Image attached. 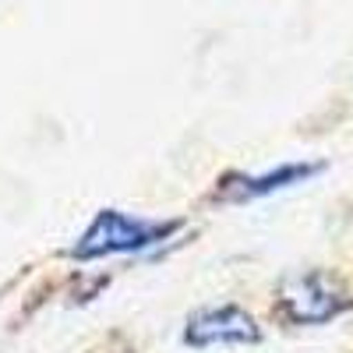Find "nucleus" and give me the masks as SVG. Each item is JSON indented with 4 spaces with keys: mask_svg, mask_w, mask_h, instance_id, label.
<instances>
[{
    "mask_svg": "<svg viewBox=\"0 0 353 353\" xmlns=\"http://www.w3.org/2000/svg\"><path fill=\"white\" fill-rule=\"evenodd\" d=\"M184 223L181 219H141L121 209H99L92 216L78 241L68 248V254L74 261H99V258H113V254H138L149 251L163 241H170Z\"/></svg>",
    "mask_w": 353,
    "mask_h": 353,
    "instance_id": "obj_1",
    "label": "nucleus"
},
{
    "mask_svg": "<svg viewBox=\"0 0 353 353\" xmlns=\"http://www.w3.org/2000/svg\"><path fill=\"white\" fill-rule=\"evenodd\" d=\"M353 307V293L329 272H290L276 286V314L286 325H329Z\"/></svg>",
    "mask_w": 353,
    "mask_h": 353,
    "instance_id": "obj_2",
    "label": "nucleus"
},
{
    "mask_svg": "<svg viewBox=\"0 0 353 353\" xmlns=\"http://www.w3.org/2000/svg\"><path fill=\"white\" fill-rule=\"evenodd\" d=\"M261 343V325L241 304L198 307L184 321V346L212 350V346H254Z\"/></svg>",
    "mask_w": 353,
    "mask_h": 353,
    "instance_id": "obj_3",
    "label": "nucleus"
},
{
    "mask_svg": "<svg viewBox=\"0 0 353 353\" xmlns=\"http://www.w3.org/2000/svg\"><path fill=\"white\" fill-rule=\"evenodd\" d=\"M325 170V163H279L272 170H261V173H230L219 181V191L212 194L219 205H244V201H258L265 194H276L286 188H297L307 184L311 176H318Z\"/></svg>",
    "mask_w": 353,
    "mask_h": 353,
    "instance_id": "obj_4",
    "label": "nucleus"
}]
</instances>
